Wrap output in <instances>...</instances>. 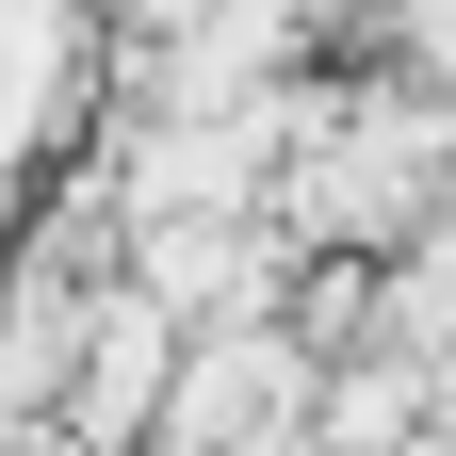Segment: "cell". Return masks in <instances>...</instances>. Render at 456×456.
<instances>
[{
	"label": "cell",
	"instance_id": "6da1fadb",
	"mask_svg": "<svg viewBox=\"0 0 456 456\" xmlns=\"http://www.w3.org/2000/svg\"><path fill=\"white\" fill-rule=\"evenodd\" d=\"M163 375H180V326H163L131 277H114V294L82 310V359H66V408H49V440H82V456H147Z\"/></svg>",
	"mask_w": 456,
	"mask_h": 456
},
{
	"label": "cell",
	"instance_id": "7a4b0ae2",
	"mask_svg": "<svg viewBox=\"0 0 456 456\" xmlns=\"http://www.w3.org/2000/svg\"><path fill=\"white\" fill-rule=\"evenodd\" d=\"M375 49H391V82H408V98H440V114H456V0H391Z\"/></svg>",
	"mask_w": 456,
	"mask_h": 456
}]
</instances>
